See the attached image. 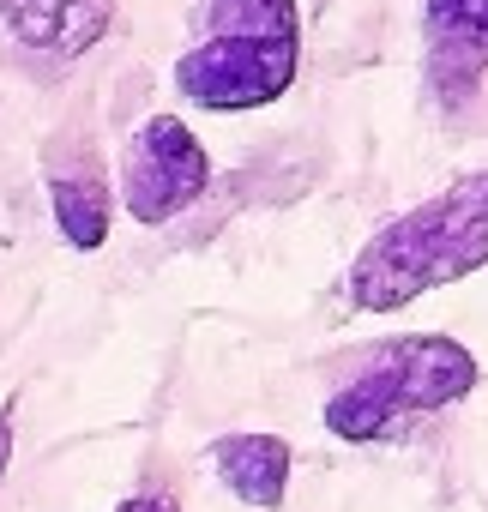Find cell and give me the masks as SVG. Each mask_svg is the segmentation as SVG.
Masks as SVG:
<instances>
[{
	"instance_id": "obj_1",
	"label": "cell",
	"mask_w": 488,
	"mask_h": 512,
	"mask_svg": "<svg viewBox=\"0 0 488 512\" xmlns=\"http://www.w3.org/2000/svg\"><path fill=\"white\" fill-rule=\"evenodd\" d=\"M488 266V169L440 187L434 199L392 217L350 266V302L362 314H392L440 284Z\"/></svg>"
},
{
	"instance_id": "obj_2",
	"label": "cell",
	"mask_w": 488,
	"mask_h": 512,
	"mask_svg": "<svg viewBox=\"0 0 488 512\" xmlns=\"http://www.w3.org/2000/svg\"><path fill=\"white\" fill-rule=\"evenodd\" d=\"M296 0H199V37L175 61V91L211 115L266 109L296 85Z\"/></svg>"
},
{
	"instance_id": "obj_3",
	"label": "cell",
	"mask_w": 488,
	"mask_h": 512,
	"mask_svg": "<svg viewBox=\"0 0 488 512\" xmlns=\"http://www.w3.org/2000/svg\"><path fill=\"white\" fill-rule=\"evenodd\" d=\"M476 386V356L452 338H398L386 344L332 404H326V428L338 440H380L410 416L446 410Z\"/></svg>"
},
{
	"instance_id": "obj_4",
	"label": "cell",
	"mask_w": 488,
	"mask_h": 512,
	"mask_svg": "<svg viewBox=\"0 0 488 512\" xmlns=\"http://www.w3.org/2000/svg\"><path fill=\"white\" fill-rule=\"evenodd\" d=\"M205 187H211V157L193 139V127L175 121V115L139 121V133L127 139V157H121V199H127V211L139 223H169Z\"/></svg>"
},
{
	"instance_id": "obj_5",
	"label": "cell",
	"mask_w": 488,
	"mask_h": 512,
	"mask_svg": "<svg viewBox=\"0 0 488 512\" xmlns=\"http://www.w3.org/2000/svg\"><path fill=\"white\" fill-rule=\"evenodd\" d=\"M428 91L458 109L488 73V0H422Z\"/></svg>"
},
{
	"instance_id": "obj_6",
	"label": "cell",
	"mask_w": 488,
	"mask_h": 512,
	"mask_svg": "<svg viewBox=\"0 0 488 512\" xmlns=\"http://www.w3.org/2000/svg\"><path fill=\"white\" fill-rule=\"evenodd\" d=\"M109 0H0V25L37 55H85L109 31Z\"/></svg>"
},
{
	"instance_id": "obj_7",
	"label": "cell",
	"mask_w": 488,
	"mask_h": 512,
	"mask_svg": "<svg viewBox=\"0 0 488 512\" xmlns=\"http://www.w3.org/2000/svg\"><path fill=\"white\" fill-rule=\"evenodd\" d=\"M211 464H217V476L229 482L235 500L278 506L284 482H290V440H278V434H223L211 446Z\"/></svg>"
},
{
	"instance_id": "obj_8",
	"label": "cell",
	"mask_w": 488,
	"mask_h": 512,
	"mask_svg": "<svg viewBox=\"0 0 488 512\" xmlns=\"http://www.w3.org/2000/svg\"><path fill=\"white\" fill-rule=\"evenodd\" d=\"M49 205H55V223L73 247H103L109 235V187L97 175H55L49 181Z\"/></svg>"
},
{
	"instance_id": "obj_9",
	"label": "cell",
	"mask_w": 488,
	"mask_h": 512,
	"mask_svg": "<svg viewBox=\"0 0 488 512\" xmlns=\"http://www.w3.org/2000/svg\"><path fill=\"white\" fill-rule=\"evenodd\" d=\"M121 512H181L169 494H133V500H121Z\"/></svg>"
},
{
	"instance_id": "obj_10",
	"label": "cell",
	"mask_w": 488,
	"mask_h": 512,
	"mask_svg": "<svg viewBox=\"0 0 488 512\" xmlns=\"http://www.w3.org/2000/svg\"><path fill=\"white\" fill-rule=\"evenodd\" d=\"M7 458H13V416L0 410V470H7Z\"/></svg>"
}]
</instances>
